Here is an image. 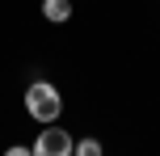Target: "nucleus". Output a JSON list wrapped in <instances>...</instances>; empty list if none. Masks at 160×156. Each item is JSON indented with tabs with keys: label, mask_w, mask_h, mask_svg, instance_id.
Segmentation results:
<instances>
[{
	"label": "nucleus",
	"mask_w": 160,
	"mask_h": 156,
	"mask_svg": "<svg viewBox=\"0 0 160 156\" xmlns=\"http://www.w3.org/2000/svg\"><path fill=\"white\" fill-rule=\"evenodd\" d=\"M72 148H76V135L55 127V123L34 135V156H72Z\"/></svg>",
	"instance_id": "obj_2"
},
{
	"label": "nucleus",
	"mask_w": 160,
	"mask_h": 156,
	"mask_svg": "<svg viewBox=\"0 0 160 156\" xmlns=\"http://www.w3.org/2000/svg\"><path fill=\"white\" fill-rule=\"evenodd\" d=\"M72 156H101V139H76Z\"/></svg>",
	"instance_id": "obj_4"
},
{
	"label": "nucleus",
	"mask_w": 160,
	"mask_h": 156,
	"mask_svg": "<svg viewBox=\"0 0 160 156\" xmlns=\"http://www.w3.org/2000/svg\"><path fill=\"white\" fill-rule=\"evenodd\" d=\"M25 114H30L34 123H42V127L59 123V114H63V93L51 80H30L25 84Z\"/></svg>",
	"instance_id": "obj_1"
},
{
	"label": "nucleus",
	"mask_w": 160,
	"mask_h": 156,
	"mask_svg": "<svg viewBox=\"0 0 160 156\" xmlns=\"http://www.w3.org/2000/svg\"><path fill=\"white\" fill-rule=\"evenodd\" d=\"M4 156H34V148H25V143H8Z\"/></svg>",
	"instance_id": "obj_5"
},
{
	"label": "nucleus",
	"mask_w": 160,
	"mask_h": 156,
	"mask_svg": "<svg viewBox=\"0 0 160 156\" xmlns=\"http://www.w3.org/2000/svg\"><path fill=\"white\" fill-rule=\"evenodd\" d=\"M42 21L68 25V21H72V0H42Z\"/></svg>",
	"instance_id": "obj_3"
}]
</instances>
